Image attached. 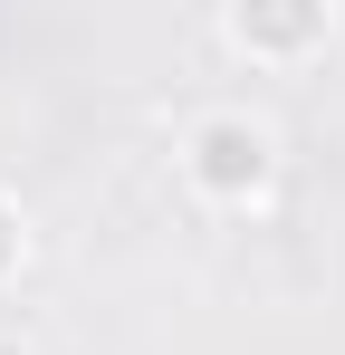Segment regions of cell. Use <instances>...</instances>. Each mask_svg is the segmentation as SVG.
<instances>
[{
  "label": "cell",
  "instance_id": "6da1fadb",
  "mask_svg": "<svg viewBox=\"0 0 345 355\" xmlns=\"http://www.w3.org/2000/svg\"><path fill=\"white\" fill-rule=\"evenodd\" d=\"M192 182L202 192H259L269 182V135L249 116H211L192 135Z\"/></svg>",
  "mask_w": 345,
  "mask_h": 355
},
{
  "label": "cell",
  "instance_id": "7a4b0ae2",
  "mask_svg": "<svg viewBox=\"0 0 345 355\" xmlns=\"http://www.w3.org/2000/svg\"><path fill=\"white\" fill-rule=\"evenodd\" d=\"M230 39L240 49H307V39H326V10H230Z\"/></svg>",
  "mask_w": 345,
  "mask_h": 355
},
{
  "label": "cell",
  "instance_id": "3957f363",
  "mask_svg": "<svg viewBox=\"0 0 345 355\" xmlns=\"http://www.w3.org/2000/svg\"><path fill=\"white\" fill-rule=\"evenodd\" d=\"M10 259H19V211L0 202V279H10Z\"/></svg>",
  "mask_w": 345,
  "mask_h": 355
},
{
  "label": "cell",
  "instance_id": "277c9868",
  "mask_svg": "<svg viewBox=\"0 0 345 355\" xmlns=\"http://www.w3.org/2000/svg\"><path fill=\"white\" fill-rule=\"evenodd\" d=\"M0 355H29V346H0Z\"/></svg>",
  "mask_w": 345,
  "mask_h": 355
}]
</instances>
